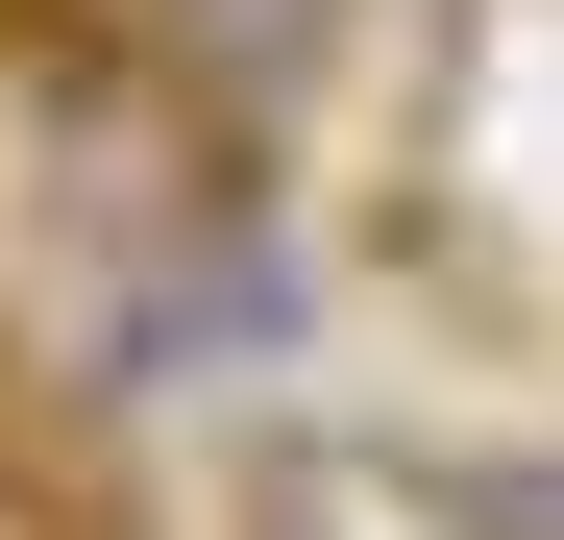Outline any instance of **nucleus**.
I'll return each mask as SVG.
<instances>
[{
  "label": "nucleus",
  "mask_w": 564,
  "mask_h": 540,
  "mask_svg": "<svg viewBox=\"0 0 564 540\" xmlns=\"http://www.w3.org/2000/svg\"><path fill=\"white\" fill-rule=\"evenodd\" d=\"M123 25H148L172 74H221V99H295V74L368 25V0H123Z\"/></svg>",
  "instance_id": "1"
}]
</instances>
